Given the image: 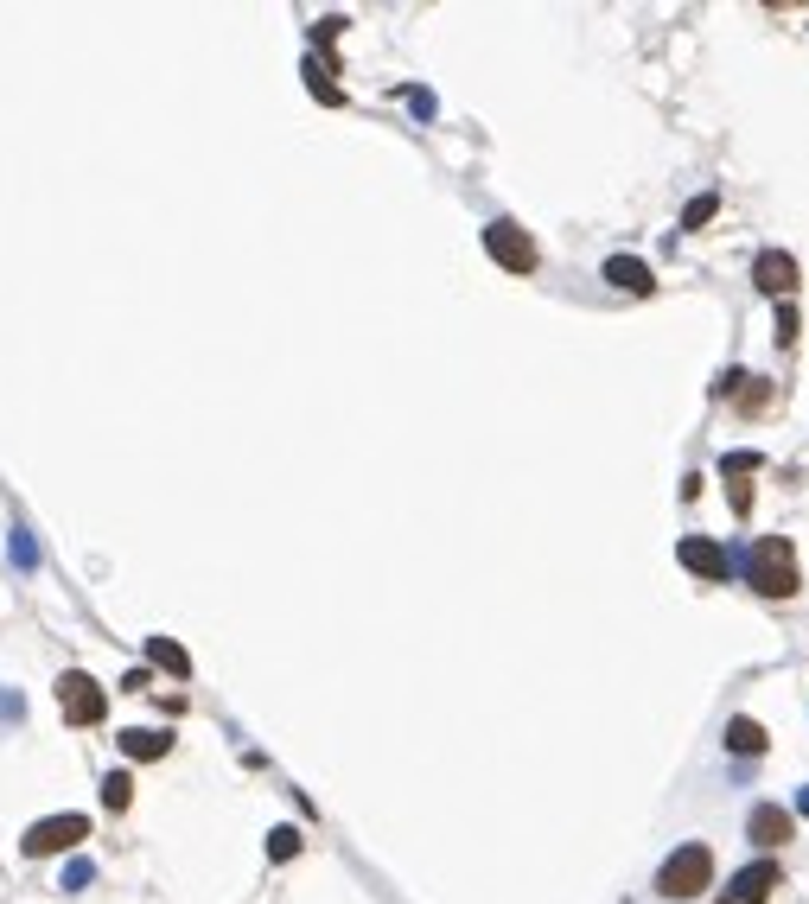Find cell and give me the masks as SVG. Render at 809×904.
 <instances>
[{
    "instance_id": "d6986e66",
    "label": "cell",
    "mask_w": 809,
    "mask_h": 904,
    "mask_svg": "<svg viewBox=\"0 0 809 904\" xmlns=\"http://www.w3.org/2000/svg\"><path fill=\"white\" fill-rule=\"evenodd\" d=\"M338 32H344V20L332 13V20H319V26H313V45H319V51H332V45H338Z\"/></svg>"
},
{
    "instance_id": "ba28073f",
    "label": "cell",
    "mask_w": 809,
    "mask_h": 904,
    "mask_svg": "<svg viewBox=\"0 0 809 904\" xmlns=\"http://www.w3.org/2000/svg\"><path fill=\"white\" fill-rule=\"evenodd\" d=\"M752 281H759V293H771V300H790L803 281H797V255H784V249H759V262H752Z\"/></svg>"
},
{
    "instance_id": "ac0fdd59",
    "label": "cell",
    "mask_w": 809,
    "mask_h": 904,
    "mask_svg": "<svg viewBox=\"0 0 809 904\" xmlns=\"http://www.w3.org/2000/svg\"><path fill=\"white\" fill-rule=\"evenodd\" d=\"M300 854V828H274L268 834V860H294Z\"/></svg>"
},
{
    "instance_id": "277c9868",
    "label": "cell",
    "mask_w": 809,
    "mask_h": 904,
    "mask_svg": "<svg viewBox=\"0 0 809 904\" xmlns=\"http://www.w3.org/2000/svg\"><path fill=\"white\" fill-rule=\"evenodd\" d=\"M58 707H64V720H71V726H96L102 714H109V694H102L96 675L64 669V675H58Z\"/></svg>"
},
{
    "instance_id": "e0dca14e",
    "label": "cell",
    "mask_w": 809,
    "mask_h": 904,
    "mask_svg": "<svg viewBox=\"0 0 809 904\" xmlns=\"http://www.w3.org/2000/svg\"><path fill=\"white\" fill-rule=\"evenodd\" d=\"M714 211H720V198H714V191H701V198H688V211H682V230H708V223H714Z\"/></svg>"
},
{
    "instance_id": "6da1fadb",
    "label": "cell",
    "mask_w": 809,
    "mask_h": 904,
    "mask_svg": "<svg viewBox=\"0 0 809 904\" xmlns=\"http://www.w3.org/2000/svg\"><path fill=\"white\" fill-rule=\"evenodd\" d=\"M752 593L759 599H797L803 593V573H797V548L784 542V535H765L759 548H752V567H746Z\"/></svg>"
},
{
    "instance_id": "3957f363",
    "label": "cell",
    "mask_w": 809,
    "mask_h": 904,
    "mask_svg": "<svg viewBox=\"0 0 809 904\" xmlns=\"http://www.w3.org/2000/svg\"><path fill=\"white\" fill-rule=\"evenodd\" d=\"M485 255L497 268H510V274H529L542 262L536 255V236L523 230V223H510V217H497V223H485Z\"/></svg>"
},
{
    "instance_id": "30bf717a",
    "label": "cell",
    "mask_w": 809,
    "mask_h": 904,
    "mask_svg": "<svg viewBox=\"0 0 809 904\" xmlns=\"http://www.w3.org/2000/svg\"><path fill=\"white\" fill-rule=\"evenodd\" d=\"M790 834H797V815L778 809V803H759V809L746 815V841H752V847H765V854H771V847H784Z\"/></svg>"
},
{
    "instance_id": "ffe728a7",
    "label": "cell",
    "mask_w": 809,
    "mask_h": 904,
    "mask_svg": "<svg viewBox=\"0 0 809 904\" xmlns=\"http://www.w3.org/2000/svg\"><path fill=\"white\" fill-rule=\"evenodd\" d=\"M778 344H797V306H778Z\"/></svg>"
},
{
    "instance_id": "5bb4252c",
    "label": "cell",
    "mask_w": 809,
    "mask_h": 904,
    "mask_svg": "<svg viewBox=\"0 0 809 904\" xmlns=\"http://www.w3.org/2000/svg\"><path fill=\"white\" fill-rule=\"evenodd\" d=\"M306 90H313L325 109H338V102H344V90H338V64L313 51V58H306Z\"/></svg>"
},
{
    "instance_id": "603a6c76",
    "label": "cell",
    "mask_w": 809,
    "mask_h": 904,
    "mask_svg": "<svg viewBox=\"0 0 809 904\" xmlns=\"http://www.w3.org/2000/svg\"><path fill=\"white\" fill-rule=\"evenodd\" d=\"M797 809H803V815H809V790H803V803H797Z\"/></svg>"
},
{
    "instance_id": "44dd1931",
    "label": "cell",
    "mask_w": 809,
    "mask_h": 904,
    "mask_svg": "<svg viewBox=\"0 0 809 904\" xmlns=\"http://www.w3.org/2000/svg\"><path fill=\"white\" fill-rule=\"evenodd\" d=\"M90 879H96L90 860H71V866H64V885H71V892H77V885H90Z\"/></svg>"
},
{
    "instance_id": "4fadbf2b",
    "label": "cell",
    "mask_w": 809,
    "mask_h": 904,
    "mask_svg": "<svg viewBox=\"0 0 809 904\" xmlns=\"http://www.w3.org/2000/svg\"><path fill=\"white\" fill-rule=\"evenodd\" d=\"M720 739H727V752H733V758H759L765 745H771V733H765V726L752 720V714H733V720H727V733H720Z\"/></svg>"
},
{
    "instance_id": "8992f818",
    "label": "cell",
    "mask_w": 809,
    "mask_h": 904,
    "mask_svg": "<svg viewBox=\"0 0 809 904\" xmlns=\"http://www.w3.org/2000/svg\"><path fill=\"white\" fill-rule=\"evenodd\" d=\"M676 561L695 573V580H727V573H733L727 548H720L714 535H682V542H676Z\"/></svg>"
},
{
    "instance_id": "8fae6325",
    "label": "cell",
    "mask_w": 809,
    "mask_h": 904,
    "mask_svg": "<svg viewBox=\"0 0 809 904\" xmlns=\"http://www.w3.org/2000/svg\"><path fill=\"white\" fill-rule=\"evenodd\" d=\"M606 281H612L618 293H631V300H650V293H657V281H650V268L638 262V255H612V262H606Z\"/></svg>"
},
{
    "instance_id": "7a4b0ae2",
    "label": "cell",
    "mask_w": 809,
    "mask_h": 904,
    "mask_svg": "<svg viewBox=\"0 0 809 904\" xmlns=\"http://www.w3.org/2000/svg\"><path fill=\"white\" fill-rule=\"evenodd\" d=\"M714 885V847H701V841H688V847H676V854L663 860V873H657V892L669 898V904H688V898H701Z\"/></svg>"
},
{
    "instance_id": "7c38bea8",
    "label": "cell",
    "mask_w": 809,
    "mask_h": 904,
    "mask_svg": "<svg viewBox=\"0 0 809 904\" xmlns=\"http://www.w3.org/2000/svg\"><path fill=\"white\" fill-rule=\"evenodd\" d=\"M172 752V733L166 726H128L122 733V758H134V764H153V758H166Z\"/></svg>"
},
{
    "instance_id": "2e32d148",
    "label": "cell",
    "mask_w": 809,
    "mask_h": 904,
    "mask_svg": "<svg viewBox=\"0 0 809 904\" xmlns=\"http://www.w3.org/2000/svg\"><path fill=\"white\" fill-rule=\"evenodd\" d=\"M128 803H134V777H128V771H109V777H102V809L122 815Z\"/></svg>"
},
{
    "instance_id": "9a60e30c",
    "label": "cell",
    "mask_w": 809,
    "mask_h": 904,
    "mask_svg": "<svg viewBox=\"0 0 809 904\" xmlns=\"http://www.w3.org/2000/svg\"><path fill=\"white\" fill-rule=\"evenodd\" d=\"M147 663L166 669V675H192V656H185L172 637H147Z\"/></svg>"
},
{
    "instance_id": "9c48e42d",
    "label": "cell",
    "mask_w": 809,
    "mask_h": 904,
    "mask_svg": "<svg viewBox=\"0 0 809 904\" xmlns=\"http://www.w3.org/2000/svg\"><path fill=\"white\" fill-rule=\"evenodd\" d=\"M714 395H720V402H739L746 414H765L771 402H778V389H771L765 376H746V370H727L714 382Z\"/></svg>"
},
{
    "instance_id": "5b68a950",
    "label": "cell",
    "mask_w": 809,
    "mask_h": 904,
    "mask_svg": "<svg viewBox=\"0 0 809 904\" xmlns=\"http://www.w3.org/2000/svg\"><path fill=\"white\" fill-rule=\"evenodd\" d=\"M90 841V815H45V822L26 828V860H45V854H64V847Z\"/></svg>"
},
{
    "instance_id": "7402d4cb",
    "label": "cell",
    "mask_w": 809,
    "mask_h": 904,
    "mask_svg": "<svg viewBox=\"0 0 809 904\" xmlns=\"http://www.w3.org/2000/svg\"><path fill=\"white\" fill-rule=\"evenodd\" d=\"M727 497H733V510H739V516L752 510V491H746V484H739V478H727Z\"/></svg>"
},
{
    "instance_id": "52a82bcc",
    "label": "cell",
    "mask_w": 809,
    "mask_h": 904,
    "mask_svg": "<svg viewBox=\"0 0 809 904\" xmlns=\"http://www.w3.org/2000/svg\"><path fill=\"white\" fill-rule=\"evenodd\" d=\"M771 892H784V866H778V860H752V866H739L733 885H727V898H733V904H765Z\"/></svg>"
}]
</instances>
